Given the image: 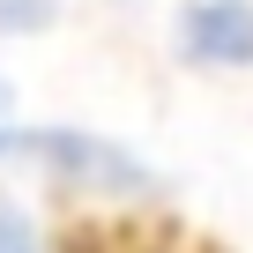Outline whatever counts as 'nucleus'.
<instances>
[{
    "label": "nucleus",
    "mask_w": 253,
    "mask_h": 253,
    "mask_svg": "<svg viewBox=\"0 0 253 253\" xmlns=\"http://www.w3.org/2000/svg\"><path fill=\"white\" fill-rule=\"evenodd\" d=\"M0 164L45 171L75 194H149L157 171L119 149L112 134H89V126H0Z\"/></svg>",
    "instance_id": "nucleus-1"
},
{
    "label": "nucleus",
    "mask_w": 253,
    "mask_h": 253,
    "mask_svg": "<svg viewBox=\"0 0 253 253\" xmlns=\"http://www.w3.org/2000/svg\"><path fill=\"white\" fill-rule=\"evenodd\" d=\"M179 52L194 67H253V0H194L179 15Z\"/></svg>",
    "instance_id": "nucleus-2"
},
{
    "label": "nucleus",
    "mask_w": 253,
    "mask_h": 253,
    "mask_svg": "<svg viewBox=\"0 0 253 253\" xmlns=\"http://www.w3.org/2000/svg\"><path fill=\"white\" fill-rule=\"evenodd\" d=\"M0 253H52V238L38 231V216H30V209L0 201Z\"/></svg>",
    "instance_id": "nucleus-3"
}]
</instances>
